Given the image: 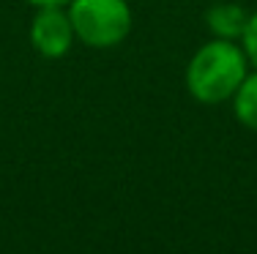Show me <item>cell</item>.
Here are the masks:
<instances>
[{
    "mask_svg": "<svg viewBox=\"0 0 257 254\" xmlns=\"http://www.w3.org/2000/svg\"><path fill=\"white\" fill-rule=\"evenodd\" d=\"M28 3L39 6V9H52V6H63V3H69V0H28Z\"/></svg>",
    "mask_w": 257,
    "mask_h": 254,
    "instance_id": "cell-7",
    "label": "cell"
},
{
    "mask_svg": "<svg viewBox=\"0 0 257 254\" xmlns=\"http://www.w3.org/2000/svg\"><path fill=\"white\" fill-rule=\"evenodd\" d=\"M241 39H243V52H246V58L257 66V11L249 17V22H246V28H243Z\"/></svg>",
    "mask_w": 257,
    "mask_h": 254,
    "instance_id": "cell-6",
    "label": "cell"
},
{
    "mask_svg": "<svg viewBox=\"0 0 257 254\" xmlns=\"http://www.w3.org/2000/svg\"><path fill=\"white\" fill-rule=\"evenodd\" d=\"M235 118L257 131V74L246 77L235 90Z\"/></svg>",
    "mask_w": 257,
    "mask_h": 254,
    "instance_id": "cell-5",
    "label": "cell"
},
{
    "mask_svg": "<svg viewBox=\"0 0 257 254\" xmlns=\"http://www.w3.org/2000/svg\"><path fill=\"white\" fill-rule=\"evenodd\" d=\"M205 22L219 39L232 41V39H238V36H243V28H246L249 17H246V11L235 3H216L205 11Z\"/></svg>",
    "mask_w": 257,
    "mask_h": 254,
    "instance_id": "cell-4",
    "label": "cell"
},
{
    "mask_svg": "<svg viewBox=\"0 0 257 254\" xmlns=\"http://www.w3.org/2000/svg\"><path fill=\"white\" fill-rule=\"evenodd\" d=\"M74 41V28H71L69 14L60 11V6L52 9H39V14L30 22V44L44 58H63L71 50Z\"/></svg>",
    "mask_w": 257,
    "mask_h": 254,
    "instance_id": "cell-3",
    "label": "cell"
},
{
    "mask_svg": "<svg viewBox=\"0 0 257 254\" xmlns=\"http://www.w3.org/2000/svg\"><path fill=\"white\" fill-rule=\"evenodd\" d=\"M246 80V55L232 41H208L189 60L186 88L203 104H219L235 96L238 85Z\"/></svg>",
    "mask_w": 257,
    "mask_h": 254,
    "instance_id": "cell-1",
    "label": "cell"
},
{
    "mask_svg": "<svg viewBox=\"0 0 257 254\" xmlns=\"http://www.w3.org/2000/svg\"><path fill=\"white\" fill-rule=\"evenodd\" d=\"M69 20L77 39L96 50L120 44L132 30L126 0H71Z\"/></svg>",
    "mask_w": 257,
    "mask_h": 254,
    "instance_id": "cell-2",
    "label": "cell"
}]
</instances>
